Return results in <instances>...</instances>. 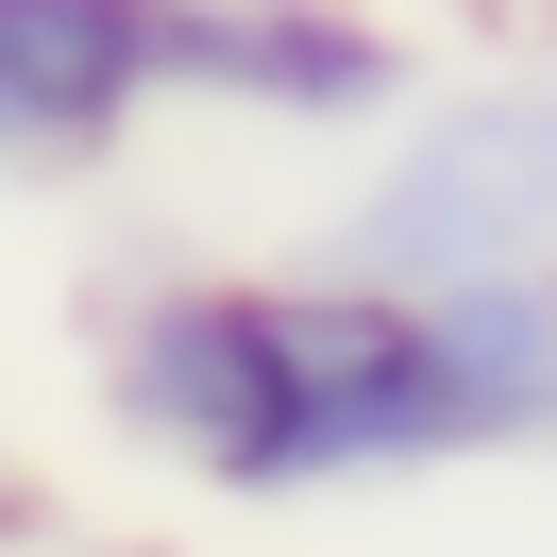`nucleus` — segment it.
Masks as SVG:
<instances>
[{
    "label": "nucleus",
    "instance_id": "6e6552de",
    "mask_svg": "<svg viewBox=\"0 0 557 557\" xmlns=\"http://www.w3.org/2000/svg\"><path fill=\"white\" fill-rule=\"evenodd\" d=\"M85 557H170V541H85Z\"/></svg>",
    "mask_w": 557,
    "mask_h": 557
},
{
    "label": "nucleus",
    "instance_id": "f257e3e1",
    "mask_svg": "<svg viewBox=\"0 0 557 557\" xmlns=\"http://www.w3.org/2000/svg\"><path fill=\"white\" fill-rule=\"evenodd\" d=\"M541 253H557V69H507V85L422 102L406 152L338 203V271H388V287L541 271Z\"/></svg>",
    "mask_w": 557,
    "mask_h": 557
},
{
    "label": "nucleus",
    "instance_id": "f03ea898",
    "mask_svg": "<svg viewBox=\"0 0 557 557\" xmlns=\"http://www.w3.org/2000/svg\"><path fill=\"white\" fill-rule=\"evenodd\" d=\"M253 321H271L287 473L305 490L473 456L456 440V388H440V338H422V287H388V271H287V287H253Z\"/></svg>",
    "mask_w": 557,
    "mask_h": 557
},
{
    "label": "nucleus",
    "instance_id": "0eeeda50",
    "mask_svg": "<svg viewBox=\"0 0 557 557\" xmlns=\"http://www.w3.org/2000/svg\"><path fill=\"white\" fill-rule=\"evenodd\" d=\"M17 523H35V490H17V456H0V541H17Z\"/></svg>",
    "mask_w": 557,
    "mask_h": 557
},
{
    "label": "nucleus",
    "instance_id": "20e7f679",
    "mask_svg": "<svg viewBox=\"0 0 557 557\" xmlns=\"http://www.w3.org/2000/svg\"><path fill=\"white\" fill-rule=\"evenodd\" d=\"M152 85L253 102V119H388L406 35L372 0H152Z\"/></svg>",
    "mask_w": 557,
    "mask_h": 557
},
{
    "label": "nucleus",
    "instance_id": "423d86ee",
    "mask_svg": "<svg viewBox=\"0 0 557 557\" xmlns=\"http://www.w3.org/2000/svg\"><path fill=\"white\" fill-rule=\"evenodd\" d=\"M422 338H440V388H456V440L473 456L557 440V253L541 271H440L422 287Z\"/></svg>",
    "mask_w": 557,
    "mask_h": 557
},
{
    "label": "nucleus",
    "instance_id": "39448f33",
    "mask_svg": "<svg viewBox=\"0 0 557 557\" xmlns=\"http://www.w3.org/2000/svg\"><path fill=\"white\" fill-rule=\"evenodd\" d=\"M152 85V0H0V170H102Z\"/></svg>",
    "mask_w": 557,
    "mask_h": 557
},
{
    "label": "nucleus",
    "instance_id": "7ed1b4c3",
    "mask_svg": "<svg viewBox=\"0 0 557 557\" xmlns=\"http://www.w3.org/2000/svg\"><path fill=\"white\" fill-rule=\"evenodd\" d=\"M102 422L152 440L170 473H203V490H305L287 473L271 321H253V287H220V271H170V287H136V305L102 321Z\"/></svg>",
    "mask_w": 557,
    "mask_h": 557
}]
</instances>
